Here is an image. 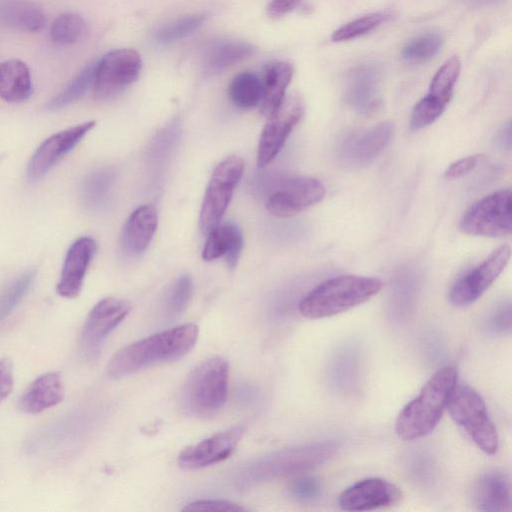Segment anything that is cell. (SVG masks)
<instances>
[{
    "label": "cell",
    "instance_id": "obj_1",
    "mask_svg": "<svg viewBox=\"0 0 512 512\" xmlns=\"http://www.w3.org/2000/svg\"><path fill=\"white\" fill-rule=\"evenodd\" d=\"M198 327L186 323L133 342L111 358L107 375L120 379L156 364L171 362L185 356L195 346Z\"/></svg>",
    "mask_w": 512,
    "mask_h": 512
},
{
    "label": "cell",
    "instance_id": "obj_2",
    "mask_svg": "<svg viewBox=\"0 0 512 512\" xmlns=\"http://www.w3.org/2000/svg\"><path fill=\"white\" fill-rule=\"evenodd\" d=\"M457 380L458 373L453 366H445L435 372L399 413L395 422L397 436L410 441L430 434L447 409Z\"/></svg>",
    "mask_w": 512,
    "mask_h": 512
},
{
    "label": "cell",
    "instance_id": "obj_3",
    "mask_svg": "<svg viewBox=\"0 0 512 512\" xmlns=\"http://www.w3.org/2000/svg\"><path fill=\"white\" fill-rule=\"evenodd\" d=\"M337 449V443L328 440L281 449L244 466L237 475L236 484L245 488L308 471L332 458Z\"/></svg>",
    "mask_w": 512,
    "mask_h": 512
},
{
    "label": "cell",
    "instance_id": "obj_4",
    "mask_svg": "<svg viewBox=\"0 0 512 512\" xmlns=\"http://www.w3.org/2000/svg\"><path fill=\"white\" fill-rule=\"evenodd\" d=\"M378 278L340 275L329 278L302 298L299 312L309 319L331 317L358 306L382 289Z\"/></svg>",
    "mask_w": 512,
    "mask_h": 512
},
{
    "label": "cell",
    "instance_id": "obj_5",
    "mask_svg": "<svg viewBox=\"0 0 512 512\" xmlns=\"http://www.w3.org/2000/svg\"><path fill=\"white\" fill-rule=\"evenodd\" d=\"M229 365L220 357L203 361L188 375L181 391L186 414L208 418L224 406L228 392Z\"/></svg>",
    "mask_w": 512,
    "mask_h": 512
},
{
    "label": "cell",
    "instance_id": "obj_6",
    "mask_svg": "<svg viewBox=\"0 0 512 512\" xmlns=\"http://www.w3.org/2000/svg\"><path fill=\"white\" fill-rule=\"evenodd\" d=\"M451 418L484 453L498 449V434L482 396L468 385L455 386L447 405Z\"/></svg>",
    "mask_w": 512,
    "mask_h": 512
},
{
    "label": "cell",
    "instance_id": "obj_7",
    "mask_svg": "<svg viewBox=\"0 0 512 512\" xmlns=\"http://www.w3.org/2000/svg\"><path fill=\"white\" fill-rule=\"evenodd\" d=\"M243 171L244 162L238 156H230L215 167L200 210L199 228L203 234L220 224Z\"/></svg>",
    "mask_w": 512,
    "mask_h": 512
},
{
    "label": "cell",
    "instance_id": "obj_8",
    "mask_svg": "<svg viewBox=\"0 0 512 512\" xmlns=\"http://www.w3.org/2000/svg\"><path fill=\"white\" fill-rule=\"evenodd\" d=\"M463 233L482 237H501L511 232V191L502 189L471 205L460 221Z\"/></svg>",
    "mask_w": 512,
    "mask_h": 512
},
{
    "label": "cell",
    "instance_id": "obj_9",
    "mask_svg": "<svg viewBox=\"0 0 512 512\" xmlns=\"http://www.w3.org/2000/svg\"><path fill=\"white\" fill-rule=\"evenodd\" d=\"M142 60L132 49H116L96 63L93 96L98 101L114 98L134 83L141 71Z\"/></svg>",
    "mask_w": 512,
    "mask_h": 512
},
{
    "label": "cell",
    "instance_id": "obj_10",
    "mask_svg": "<svg viewBox=\"0 0 512 512\" xmlns=\"http://www.w3.org/2000/svg\"><path fill=\"white\" fill-rule=\"evenodd\" d=\"M394 134L390 122H382L346 135L336 147L338 162L348 169H360L373 163L389 145Z\"/></svg>",
    "mask_w": 512,
    "mask_h": 512
},
{
    "label": "cell",
    "instance_id": "obj_11",
    "mask_svg": "<svg viewBox=\"0 0 512 512\" xmlns=\"http://www.w3.org/2000/svg\"><path fill=\"white\" fill-rule=\"evenodd\" d=\"M510 255V247L502 245L458 278L449 290L450 303L456 307H465L477 301L502 273Z\"/></svg>",
    "mask_w": 512,
    "mask_h": 512
},
{
    "label": "cell",
    "instance_id": "obj_12",
    "mask_svg": "<svg viewBox=\"0 0 512 512\" xmlns=\"http://www.w3.org/2000/svg\"><path fill=\"white\" fill-rule=\"evenodd\" d=\"M304 114V105L297 96L285 98L264 126L257 151V164L264 167L275 159L288 136Z\"/></svg>",
    "mask_w": 512,
    "mask_h": 512
},
{
    "label": "cell",
    "instance_id": "obj_13",
    "mask_svg": "<svg viewBox=\"0 0 512 512\" xmlns=\"http://www.w3.org/2000/svg\"><path fill=\"white\" fill-rule=\"evenodd\" d=\"M325 193L324 184L317 178H290L269 196L266 209L278 217L294 216L320 202Z\"/></svg>",
    "mask_w": 512,
    "mask_h": 512
},
{
    "label": "cell",
    "instance_id": "obj_14",
    "mask_svg": "<svg viewBox=\"0 0 512 512\" xmlns=\"http://www.w3.org/2000/svg\"><path fill=\"white\" fill-rule=\"evenodd\" d=\"M95 125L94 120L86 121L57 132L44 140L29 160L28 177L31 180L44 177Z\"/></svg>",
    "mask_w": 512,
    "mask_h": 512
},
{
    "label": "cell",
    "instance_id": "obj_15",
    "mask_svg": "<svg viewBox=\"0 0 512 512\" xmlns=\"http://www.w3.org/2000/svg\"><path fill=\"white\" fill-rule=\"evenodd\" d=\"M131 310L129 302L106 297L90 311L82 332V348L90 356L99 352L106 337L126 318Z\"/></svg>",
    "mask_w": 512,
    "mask_h": 512
},
{
    "label": "cell",
    "instance_id": "obj_16",
    "mask_svg": "<svg viewBox=\"0 0 512 512\" xmlns=\"http://www.w3.org/2000/svg\"><path fill=\"white\" fill-rule=\"evenodd\" d=\"M244 434L241 426L218 432L184 449L178 465L185 470H197L219 463L234 452Z\"/></svg>",
    "mask_w": 512,
    "mask_h": 512
},
{
    "label": "cell",
    "instance_id": "obj_17",
    "mask_svg": "<svg viewBox=\"0 0 512 512\" xmlns=\"http://www.w3.org/2000/svg\"><path fill=\"white\" fill-rule=\"evenodd\" d=\"M402 498V491L395 484L377 477L360 480L339 497V506L346 511H365L390 507Z\"/></svg>",
    "mask_w": 512,
    "mask_h": 512
},
{
    "label": "cell",
    "instance_id": "obj_18",
    "mask_svg": "<svg viewBox=\"0 0 512 512\" xmlns=\"http://www.w3.org/2000/svg\"><path fill=\"white\" fill-rule=\"evenodd\" d=\"M97 243L88 236L81 237L69 247L56 286L57 293L64 298H76L83 286L88 267L96 253Z\"/></svg>",
    "mask_w": 512,
    "mask_h": 512
},
{
    "label": "cell",
    "instance_id": "obj_19",
    "mask_svg": "<svg viewBox=\"0 0 512 512\" xmlns=\"http://www.w3.org/2000/svg\"><path fill=\"white\" fill-rule=\"evenodd\" d=\"M376 63H363L350 73L344 93L347 105L354 111L367 114L380 102V73Z\"/></svg>",
    "mask_w": 512,
    "mask_h": 512
},
{
    "label": "cell",
    "instance_id": "obj_20",
    "mask_svg": "<svg viewBox=\"0 0 512 512\" xmlns=\"http://www.w3.org/2000/svg\"><path fill=\"white\" fill-rule=\"evenodd\" d=\"M65 397V386L59 372H48L36 378L21 395L18 408L27 414L40 413L58 405Z\"/></svg>",
    "mask_w": 512,
    "mask_h": 512
},
{
    "label": "cell",
    "instance_id": "obj_21",
    "mask_svg": "<svg viewBox=\"0 0 512 512\" xmlns=\"http://www.w3.org/2000/svg\"><path fill=\"white\" fill-rule=\"evenodd\" d=\"M473 502L481 511H510L512 496L508 477L496 470L481 474L473 486Z\"/></svg>",
    "mask_w": 512,
    "mask_h": 512
},
{
    "label": "cell",
    "instance_id": "obj_22",
    "mask_svg": "<svg viewBox=\"0 0 512 512\" xmlns=\"http://www.w3.org/2000/svg\"><path fill=\"white\" fill-rule=\"evenodd\" d=\"M158 225L157 210L147 204L134 210L121 234V246L129 255H138L149 246Z\"/></svg>",
    "mask_w": 512,
    "mask_h": 512
},
{
    "label": "cell",
    "instance_id": "obj_23",
    "mask_svg": "<svg viewBox=\"0 0 512 512\" xmlns=\"http://www.w3.org/2000/svg\"><path fill=\"white\" fill-rule=\"evenodd\" d=\"M207 235L202 258L205 261H212L224 257L227 266L233 269L237 265L243 248L240 228L231 222L219 224Z\"/></svg>",
    "mask_w": 512,
    "mask_h": 512
},
{
    "label": "cell",
    "instance_id": "obj_24",
    "mask_svg": "<svg viewBox=\"0 0 512 512\" xmlns=\"http://www.w3.org/2000/svg\"><path fill=\"white\" fill-rule=\"evenodd\" d=\"M293 66L280 60L268 62L264 67L260 111L267 119L285 99V92L293 76Z\"/></svg>",
    "mask_w": 512,
    "mask_h": 512
},
{
    "label": "cell",
    "instance_id": "obj_25",
    "mask_svg": "<svg viewBox=\"0 0 512 512\" xmlns=\"http://www.w3.org/2000/svg\"><path fill=\"white\" fill-rule=\"evenodd\" d=\"M32 80L28 66L19 59L0 64V97L10 103L26 101L32 94Z\"/></svg>",
    "mask_w": 512,
    "mask_h": 512
},
{
    "label": "cell",
    "instance_id": "obj_26",
    "mask_svg": "<svg viewBox=\"0 0 512 512\" xmlns=\"http://www.w3.org/2000/svg\"><path fill=\"white\" fill-rule=\"evenodd\" d=\"M0 19L7 26L31 33L39 32L46 24L43 11L35 4L26 1L4 5L0 9Z\"/></svg>",
    "mask_w": 512,
    "mask_h": 512
},
{
    "label": "cell",
    "instance_id": "obj_27",
    "mask_svg": "<svg viewBox=\"0 0 512 512\" xmlns=\"http://www.w3.org/2000/svg\"><path fill=\"white\" fill-rule=\"evenodd\" d=\"M254 47L246 42H227L211 49L205 61V71L216 74L253 54Z\"/></svg>",
    "mask_w": 512,
    "mask_h": 512
},
{
    "label": "cell",
    "instance_id": "obj_28",
    "mask_svg": "<svg viewBox=\"0 0 512 512\" xmlns=\"http://www.w3.org/2000/svg\"><path fill=\"white\" fill-rule=\"evenodd\" d=\"M228 95L235 106L242 109L253 108L261 101L262 82L254 73H239L232 79Z\"/></svg>",
    "mask_w": 512,
    "mask_h": 512
},
{
    "label": "cell",
    "instance_id": "obj_29",
    "mask_svg": "<svg viewBox=\"0 0 512 512\" xmlns=\"http://www.w3.org/2000/svg\"><path fill=\"white\" fill-rule=\"evenodd\" d=\"M461 63L457 56L447 59L433 76L428 96L447 106L460 74Z\"/></svg>",
    "mask_w": 512,
    "mask_h": 512
},
{
    "label": "cell",
    "instance_id": "obj_30",
    "mask_svg": "<svg viewBox=\"0 0 512 512\" xmlns=\"http://www.w3.org/2000/svg\"><path fill=\"white\" fill-rule=\"evenodd\" d=\"M96 63L87 65L57 95L50 99L46 108L57 111L79 100L92 86Z\"/></svg>",
    "mask_w": 512,
    "mask_h": 512
},
{
    "label": "cell",
    "instance_id": "obj_31",
    "mask_svg": "<svg viewBox=\"0 0 512 512\" xmlns=\"http://www.w3.org/2000/svg\"><path fill=\"white\" fill-rule=\"evenodd\" d=\"M112 181L113 174L107 169H99L87 175L80 188L84 204L91 208L102 205L109 195Z\"/></svg>",
    "mask_w": 512,
    "mask_h": 512
},
{
    "label": "cell",
    "instance_id": "obj_32",
    "mask_svg": "<svg viewBox=\"0 0 512 512\" xmlns=\"http://www.w3.org/2000/svg\"><path fill=\"white\" fill-rule=\"evenodd\" d=\"M418 289V276L412 269L403 270L396 278L391 294V306L397 315L409 313Z\"/></svg>",
    "mask_w": 512,
    "mask_h": 512
},
{
    "label": "cell",
    "instance_id": "obj_33",
    "mask_svg": "<svg viewBox=\"0 0 512 512\" xmlns=\"http://www.w3.org/2000/svg\"><path fill=\"white\" fill-rule=\"evenodd\" d=\"M442 44L443 38L439 33H424L413 38L404 46L402 56L408 63H425L440 51Z\"/></svg>",
    "mask_w": 512,
    "mask_h": 512
},
{
    "label": "cell",
    "instance_id": "obj_34",
    "mask_svg": "<svg viewBox=\"0 0 512 512\" xmlns=\"http://www.w3.org/2000/svg\"><path fill=\"white\" fill-rule=\"evenodd\" d=\"M86 32L84 19L75 13L58 16L50 28V37L54 43L69 45L78 42Z\"/></svg>",
    "mask_w": 512,
    "mask_h": 512
},
{
    "label": "cell",
    "instance_id": "obj_35",
    "mask_svg": "<svg viewBox=\"0 0 512 512\" xmlns=\"http://www.w3.org/2000/svg\"><path fill=\"white\" fill-rule=\"evenodd\" d=\"M388 18L389 14L384 12H375L364 15L336 29L333 32L331 39L335 42L355 39L375 30Z\"/></svg>",
    "mask_w": 512,
    "mask_h": 512
},
{
    "label": "cell",
    "instance_id": "obj_36",
    "mask_svg": "<svg viewBox=\"0 0 512 512\" xmlns=\"http://www.w3.org/2000/svg\"><path fill=\"white\" fill-rule=\"evenodd\" d=\"M35 271L28 270L15 279L0 296V322L5 319L28 293Z\"/></svg>",
    "mask_w": 512,
    "mask_h": 512
},
{
    "label": "cell",
    "instance_id": "obj_37",
    "mask_svg": "<svg viewBox=\"0 0 512 512\" xmlns=\"http://www.w3.org/2000/svg\"><path fill=\"white\" fill-rule=\"evenodd\" d=\"M203 14L184 16L163 25L156 32V39L162 43H168L181 39L197 30L205 21Z\"/></svg>",
    "mask_w": 512,
    "mask_h": 512
},
{
    "label": "cell",
    "instance_id": "obj_38",
    "mask_svg": "<svg viewBox=\"0 0 512 512\" xmlns=\"http://www.w3.org/2000/svg\"><path fill=\"white\" fill-rule=\"evenodd\" d=\"M193 292V282L190 276H181L172 286L166 301V314L176 318L188 306Z\"/></svg>",
    "mask_w": 512,
    "mask_h": 512
},
{
    "label": "cell",
    "instance_id": "obj_39",
    "mask_svg": "<svg viewBox=\"0 0 512 512\" xmlns=\"http://www.w3.org/2000/svg\"><path fill=\"white\" fill-rule=\"evenodd\" d=\"M445 108V105L426 95L412 110L410 128L417 131L431 125L441 116Z\"/></svg>",
    "mask_w": 512,
    "mask_h": 512
},
{
    "label": "cell",
    "instance_id": "obj_40",
    "mask_svg": "<svg viewBox=\"0 0 512 512\" xmlns=\"http://www.w3.org/2000/svg\"><path fill=\"white\" fill-rule=\"evenodd\" d=\"M485 329L495 335L510 333L511 330V305L504 302L498 305L485 320Z\"/></svg>",
    "mask_w": 512,
    "mask_h": 512
},
{
    "label": "cell",
    "instance_id": "obj_41",
    "mask_svg": "<svg viewBox=\"0 0 512 512\" xmlns=\"http://www.w3.org/2000/svg\"><path fill=\"white\" fill-rule=\"evenodd\" d=\"M290 494L297 500L308 502L313 501L321 495L320 482L310 476H303L295 479L290 485Z\"/></svg>",
    "mask_w": 512,
    "mask_h": 512
},
{
    "label": "cell",
    "instance_id": "obj_42",
    "mask_svg": "<svg viewBox=\"0 0 512 512\" xmlns=\"http://www.w3.org/2000/svg\"><path fill=\"white\" fill-rule=\"evenodd\" d=\"M409 473L422 485L431 484L435 478V467L432 459L424 454H414L409 463Z\"/></svg>",
    "mask_w": 512,
    "mask_h": 512
},
{
    "label": "cell",
    "instance_id": "obj_43",
    "mask_svg": "<svg viewBox=\"0 0 512 512\" xmlns=\"http://www.w3.org/2000/svg\"><path fill=\"white\" fill-rule=\"evenodd\" d=\"M183 511H207V512H243L246 509L239 504L226 500L204 499L187 504Z\"/></svg>",
    "mask_w": 512,
    "mask_h": 512
},
{
    "label": "cell",
    "instance_id": "obj_44",
    "mask_svg": "<svg viewBox=\"0 0 512 512\" xmlns=\"http://www.w3.org/2000/svg\"><path fill=\"white\" fill-rule=\"evenodd\" d=\"M482 155H470L453 162L444 172V178L453 180L471 172L481 160Z\"/></svg>",
    "mask_w": 512,
    "mask_h": 512
},
{
    "label": "cell",
    "instance_id": "obj_45",
    "mask_svg": "<svg viewBox=\"0 0 512 512\" xmlns=\"http://www.w3.org/2000/svg\"><path fill=\"white\" fill-rule=\"evenodd\" d=\"M14 383V368L10 358L0 359V402L12 391Z\"/></svg>",
    "mask_w": 512,
    "mask_h": 512
},
{
    "label": "cell",
    "instance_id": "obj_46",
    "mask_svg": "<svg viewBox=\"0 0 512 512\" xmlns=\"http://www.w3.org/2000/svg\"><path fill=\"white\" fill-rule=\"evenodd\" d=\"M304 0H272L267 5V14L271 18H280L299 9Z\"/></svg>",
    "mask_w": 512,
    "mask_h": 512
},
{
    "label": "cell",
    "instance_id": "obj_47",
    "mask_svg": "<svg viewBox=\"0 0 512 512\" xmlns=\"http://www.w3.org/2000/svg\"><path fill=\"white\" fill-rule=\"evenodd\" d=\"M496 144L503 148L510 150L511 148V124L507 122L504 124L496 133L495 136Z\"/></svg>",
    "mask_w": 512,
    "mask_h": 512
},
{
    "label": "cell",
    "instance_id": "obj_48",
    "mask_svg": "<svg viewBox=\"0 0 512 512\" xmlns=\"http://www.w3.org/2000/svg\"><path fill=\"white\" fill-rule=\"evenodd\" d=\"M465 1L472 6H486V5L494 4L501 0H465Z\"/></svg>",
    "mask_w": 512,
    "mask_h": 512
}]
</instances>
